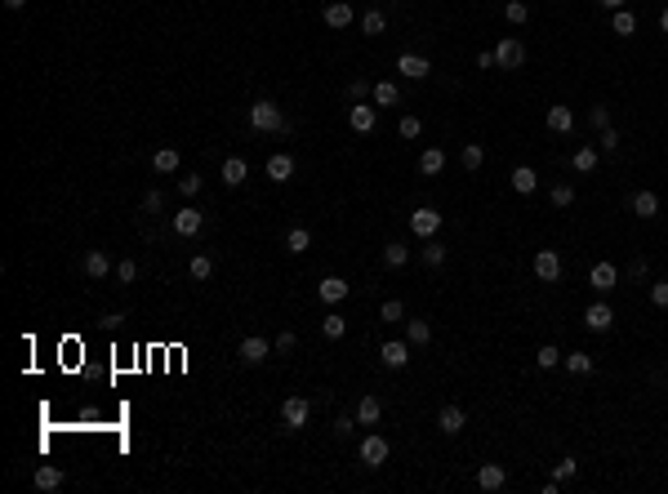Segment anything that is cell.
Masks as SVG:
<instances>
[{"label":"cell","instance_id":"1","mask_svg":"<svg viewBox=\"0 0 668 494\" xmlns=\"http://www.w3.org/2000/svg\"><path fill=\"white\" fill-rule=\"evenodd\" d=\"M308 419H312V401H308V396H285V401H281V428L285 432L308 428Z\"/></svg>","mask_w":668,"mask_h":494},{"label":"cell","instance_id":"2","mask_svg":"<svg viewBox=\"0 0 668 494\" xmlns=\"http://www.w3.org/2000/svg\"><path fill=\"white\" fill-rule=\"evenodd\" d=\"M250 125L263 129V134H276V129H285V116H281V107H276V103L259 99V103L250 107Z\"/></svg>","mask_w":668,"mask_h":494},{"label":"cell","instance_id":"3","mask_svg":"<svg viewBox=\"0 0 668 494\" xmlns=\"http://www.w3.org/2000/svg\"><path fill=\"white\" fill-rule=\"evenodd\" d=\"M521 63H526V45H521L517 36H504V41L495 45V67H504V71H517Z\"/></svg>","mask_w":668,"mask_h":494},{"label":"cell","instance_id":"4","mask_svg":"<svg viewBox=\"0 0 668 494\" xmlns=\"http://www.w3.org/2000/svg\"><path fill=\"white\" fill-rule=\"evenodd\" d=\"M241 365H263L267 356H272V343L263 339V334H250V339H241Z\"/></svg>","mask_w":668,"mask_h":494},{"label":"cell","instance_id":"5","mask_svg":"<svg viewBox=\"0 0 668 494\" xmlns=\"http://www.w3.org/2000/svg\"><path fill=\"white\" fill-rule=\"evenodd\" d=\"M388 454H392V450H388V437H379V432H370V437L361 441V463H366V467H383Z\"/></svg>","mask_w":668,"mask_h":494},{"label":"cell","instance_id":"6","mask_svg":"<svg viewBox=\"0 0 668 494\" xmlns=\"http://www.w3.org/2000/svg\"><path fill=\"white\" fill-rule=\"evenodd\" d=\"M410 232H415L419 240H428V236H436V232H441V214H436V210H428V205H423V210H415V214H410Z\"/></svg>","mask_w":668,"mask_h":494},{"label":"cell","instance_id":"7","mask_svg":"<svg viewBox=\"0 0 668 494\" xmlns=\"http://www.w3.org/2000/svg\"><path fill=\"white\" fill-rule=\"evenodd\" d=\"M534 276L539 281H562V254L557 249H539L534 254Z\"/></svg>","mask_w":668,"mask_h":494},{"label":"cell","instance_id":"8","mask_svg":"<svg viewBox=\"0 0 668 494\" xmlns=\"http://www.w3.org/2000/svg\"><path fill=\"white\" fill-rule=\"evenodd\" d=\"M615 281H619L615 263H606V259H602V263H592V272H588V285H592L597 294H611V290H615Z\"/></svg>","mask_w":668,"mask_h":494},{"label":"cell","instance_id":"9","mask_svg":"<svg viewBox=\"0 0 668 494\" xmlns=\"http://www.w3.org/2000/svg\"><path fill=\"white\" fill-rule=\"evenodd\" d=\"M201 227H205V214L197 210V205H183V210L174 214V232L178 236H197Z\"/></svg>","mask_w":668,"mask_h":494},{"label":"cell","instance_id":"10","mask_svg":"<svg viewBox=\"0 0 668 494\" xmlns=\"http://www.w3.org/2000/svg\"><path fill=\"white\" fill-rule=\"evenodd\" d=\"M374 120H379V112H374L370 103H352V107H348V125L357 129V134H370Z\"/></svg>","mask_w":668,"mask_h":494},{"label":"cell","instance_id":"11","mask_svg":"<svg viewBox=\"0 0 668 494\" xmlns=\"http://www.w3.org/2000/svg\"><path fill=\"white\" fill-rule=\"evenodd\" d=\"M290 174H294V156H290V152H272V156H267V178H272V183H290Z\"/></svg>","mask_w":668,"mask_h":494},{"label":"cell","instance_id":"12","mask_svg":"<svg viewBox=\"0 0 668 494\" xmlns=\"http://www.w3.org/2000/svg\"><path fill=\"white\" fill-rule=\"evenodd\" d=\"M584 325H588L592 334H606V330L615 325V312H611V303H592V307L584 312Z\"/></svg>","mask_w":668,"mask_h":494},{"label":"cell","instance_id":"13","mask_svg":"<svg viewBox=\"0 0 668 494\" xmlns=\"http://www.w3.org/2000/svg\"><path fill=\"white\" fill-rule=\"evenodd\" d=\"M464 423H468V414L459 405H441V414H436V428L446 432V437H459L464 432Z\"/></svg>","mask_w":668,"mask_h":494},{"label":"cell","instance_id":"14","mask_svg":"<svg viewBox=\"0 0 668 494\" xmlns=\"http://www.w3.org/2000/svg\"><path fill=\"white\" fill-rule=\"evenodd\" d=\"M397 71H401V76H410V80H423V76L432 71V63H428L423 54H401V58H397Z\"/></svg>","mask_w":668,"mask_h":494},{"label":"cell","instance_id":"15","mask_svg":"<svg viewBox=\"0 0 668 494\" xmlns=\"http://www.w3.org/2000/svg\"><path fill=\"white\" fill-rule=\"evenodd\" d=\"M441 170H446V152H441V147H423V152H419V174H423V178H436Z\"/></svg>","mask_w":668,"mask_h":494},{"label":"cell","instance_id":"16","mask_svg":"<svg viewBox=\"0 0 668 494\" xmlns=\"http://www.w3.org/2000/svg\"><path fill=\"white\" fill-rule=\"evenodd\" d=\"M379 356H383L388 370H406V365H410V343H397V339H392V343H383Z\"/></svg>","mask_w":668,"mask_h":494},{"label":"cell","instance_id":"17","mask_svg":"<svg viewBox=\"0 0 668 494\" xmlns=\"http://www.w3.org/2000/svg\"><path fill=\"white\" fill-rule=\"evenodd\" d=\"M477 486L495 494V490H504V486H508V472H504L499 463H481V472H477Z\"/></svg>","mask_w":668,"mask_h":494},{"label":"cell","instance_id":"18","mask_svg":"<svg viewBox=\"0 0 668 494\" xmlns=\"http://www.w3.org/2000/svg\"><path fill=\"white\" fill-rule=\"evenodd\" d=\"M383 419V401L379 396H361V405H357V423L361 428H374Z\"/></svg>","mask_w":668,"mask_h":494},{"label":"cell","instance_id":"19","mask_svg":"<svg viewBox=\"0 0 668 494\" xmlns=\"http://www.w3.org/2000/svg\"><path fill=\"white\" fill-rule=\"evenodd\" d=\"M325 22H330L334 31L352 27V5H348V0H330V5H325Z\"/></svg>","mask_w":668,"mask_h":494},{"label":"cell","instance_id":"20","mask_svg":"<svg viewBox=\"0 0 668 494\" xmlns=\"http://www.w3.org/2000/svg\"><path fill=\"white\" fill-rule=\"evenodd\" d=\"M508 183H513V191H521V196H530V191L539 187V174H534L530 165H517V170L508 174Z\"/></svg>","mask_w":668,"mask_h":494},{"label":"cell","instance_id":"21","mask_svg":"<svg viewBox=\"0 0 668 494\" xmlns=\"http://www.w3.org/2000/svg\"><path fill=\"white\" fill-rule=\"evenodd\" d=\"M246 178H250V165L241 161V156H227V161H223V183L227 187H241Z\"/></svg>","mask_w":668,"mask_h":494},{"label":"cell","instance_id":"22","mask_svg":"<svg viewBox=\"0 0 668 494\" xmlns=\"http://www.w3.org/2000/svg\"><path fill=\"white\" fill-rule=\"evenodd\" d=\"M317 294L325 298V303H343V298H348V281H343V276H325Z\"/></svg>","mask_w":668,"mask_h":494},{"label":"cell","instance_id":"23","mask_svg":"<svg viewBox=\"0 0 668 494\" xmlns=\"http://www.w3.org/2000/svg\"><path fill=\"white\" fill-rule=\"evenodd\" d=\"M178 165H183V156H178V147H161V152L152 156V170H156V174H174Z\"/></svg>","mask_w":668,"mask_h":494},{"label":"cell","instance_id":"24","mask_svg":"<svg viewBox=\"0 0 668 494\" xmlns=\"http://www.w3.org/2000/svg\"><path fill=\"white\" fill-rule=\"evenodd\" d=\"M107 272H112V259H107L103 249H90V254H85V276H94V281H103Z\"/></svg>","mask_w":668,"mask_h":494},{"label":"cell","instance_id":"25","mask_svg":"<svg viewBox=\"0 0 668 494\" xmlns=\"http://www.w3.org/2000/svg\"><path fill=\"white\" fill-rule=\"evenodd\" d=\"M548 129L553 134H570L575 129V112L570 107H548Z\"/></svg>","mask_w":668,"mask_h":494},{"label":"cell","instance_id":"26","mask_svg":"<svg viewBox=\"0 0 668 494\" xmlns=\"http://www.w3.org/2000/svg\"><path fill=\"white\" fill-rule=\"evenodd\" d=\"M628 205H633L637 219H655V214H660V196H655V191H637Z\"/></svg>","mask_w":668,"mask_h":494},{"label":"cell","instance_id":"27","mask_svg":"<svg viewBox=\"0 0 668 494\" xmlns=\"http://www.w3.org/2000/svg\"><path fill=\"white\" fill-rule=\"evenodd\" d=\"M406 343H410V347L432 343V325H428V321H419V317H415V321H406Z\"/></svg>","mask_w":668,"mask_h":494},{"label":"cell","instance_id":"28","mask_svg":"<svg viewBox=\"0 0 668 494\" xmlns=\"http://www.w3.org/2000/svg\"><path fill=\"white\" fill-rule=\"evenodd\" d=\"M36 490H58L63 486V467H54V463H45V467H36Z\"/></svg>","mask_w":668,"mask_h":494},{"label":"cell","instance_id":"29","mask_svg":"<svg viewBox=\"0 0 668 494\" xmlns=\"http://www.w3.org/2000/svg\"><path fill=\"white\" fill-rule=\"evenodd\" d=\"M370 99H374V107H397L401 103V89L392 85V80H379V85L370 89Z\"/></svg>","mask_w":668,"mask_h":494},{"label":"cell","instance_id":"30","mask_svg":"<svg viewBox=\"0 0 668 494\" xmlns=\"http://www.w3.org/2000/svg\"><path fill=\"white\" fill-rule=\"evenodd\" d=\"M308 245H312V232H308V227H290V236H285V249H290V254H308Z\"/></svg>","mask_w":668,"mask_h":494},{"label":"cell","instance_id":"31","mask_svg":"<svg viewBox=\"0 0 668 494\" xmlns=\"http://www.w3.org/2000/svg\"><path fill=\"white\" fill-rule=\"evenodd\" d=\"M611 27H615V36H637V14H628V9H615Z\"/></svg>","mask_w":668,"mask_h":494},{"label":"cell","instance_id":"32","mask_svg":"<svg viewBox=\"0 0 668 494\" xmlns=\"http://www.w3.org/2000/svg\"><path fill=\"white\" fill-rule=\"evenodd\" d=\"M570 165H575L579 174H592L597 170V147H579L575 156H570Z\"/></svg>","mask_w":668,"mask_h":494},{"label":"cell","instance_id":"33","mask_svg":"<svg viewBox=\"0 0 668 494\" xmlns=\"http://www.w3.org/2000/svg\"><path fill=\"white\" fill-rule=\"evenodd\" d=\"M321 334H325V339H343V334H348V321L339 317V312H325V321H321Z\"/></svg>","mask_w":668,"mask_h":494},{"label":"cell","instance_id":"34","mask_svg":"<svg viewBox=\"0 0 668 494\" xmlns=\"http://www.w3.org/2000/svg\"><path fill=\"white\" fill-rule=\"evenodd\" d=\"M562 365L570 370V375H592V356L588 352H570V356H562Z\"/></svg>","mask_w":668,"mask_h":494},{"label":"cell","instance_id":"35","mask_svg":"<svg viewBox=\"0 0 668 494\" xmlns=\"http://www.w3.org/2000/svg\"><path fill=\"white\" fill-rule=\"evenodd\" d=\"M459 161H464V170H468V174H472V170H481L485 147H481V143H464V156H459Z\"/></svg>","mask_w":668,"mask_h":494},{"label":"cell","instance_id":"36","mask_svg":"<svg viewBox=\"0 0 668 494\" xmlns=\"http://www.w3.org/2000/svg\"><path fill=\"white\" fill-rule=\"evenodd\" d=\"M383 27H388L383 9H366V18H361V31H366V36H383Z\"/></svg>","mask_w":668,"mask_h":494},{"label":"cell","instance_id":"37","mask_svg":"<svg viewBox=\"0 0 668 494\" xmlns=\"http://www.w3.org/2000/svg\"><path fill=\"white\" fill-rule=\"evenodd\" d=\"M406 259H410V249L401 245V240H392V245H383V263H388V268H406Z\"/></svg>","mask_w":668,"mask_h":494},{"label":"cell","instance_id":"38","mask_svg":"<svg viewBox=\"0 0 668 494\" xmlns=\"http://www.w3.org/2000/svg\"><path fill=\"white\" fill-rule=\"evenodd\" d=\"M423 263H428V268H441V263H446V245H441V240L428 236V245H423Z\"/></svg>","mask_w":668,"mask_h":494},{"label":"cell","instance_id":"39","mask_svg":"<svg viewBox=\"0 0 668 494\" xmlns=\"http://www.w3.org/2000/svg\"><path fill=\"white\" fill-rule=\"evenodd\" d=\"M534 361H539V370H557V365H562V352H557L553 343H543L539 352H534Z\"/></svg>","mask_w":668,"mask_h":494},{"label":"cell","instance_id":"40","mask_svg":"<svg viewBox=\"0 0 668 494\" xmlns=\"http://www.w3.org/2000/svg\"><path fill=\"white\" fill-rule=\"evenodd\" d=\"M187 272L197 276V281H210V276H214V263H210V254H197V259L187 263Z\"/></svg>","mask_w":668,"mask_h":494},{"label":"cell","instance_id":"41","mask_svg":"<svg viewBox=\"0 0 668 494\" xmlns=\"http://www.w3.org/2000/svg\"><path fill=\"white\" fill-rule=\"evenodd\" d=\"M504 18H508V22H526V18H530V5H526V0H508V5H504Z\"/></svg>","mask_w":668,"mask_h":494},{"label":"cell","instance_id":"42","mask_svg":"<svg viewBox=\"0 0 668 494\" xmlns=\"http://www.w3.org/2000/svg\"><path fill=\"white\" fill-rule=\"evenodd\" d=\"M553 205H557V210H570V205H575V187H570V183H557V187H553Z\"/></svg>","mask_w":668,"mask_h":494},{"label":"cell","instance_id":"43","mask_svg":"<svg viewBox=\"0 0 668 494\" xmlns=\"http://www.w3.org/2000/svg\"><path fill=\"white\" fill-rule=\"evenodd\" d=\"M401 317H406V307H401V303H397V298H388V303L379 307V321H383V325H397Z\"/></svg>","mask_w":668,"mask_h":494},{"label":"cell","instance_id":"44","mask_svg":"<svg viewBox=\"0 0 668 494\" xmlns=\"http://www.w3.org/2000/svg\"><path fill=\"white\" fill-rule=\"evenodd\" d=\"M588 125L592 129H611V107H602V103L588 107Z\"/></svg>","mask_w":668,"mask_h":494},{"label":"cell","instance_id":"45","mask_svg":"<svg viewBox=\"0 0 668 494\" xmlns=\"http://www.w3.org/2000/svg\"><path fill=\"white\" fill-rule=\"evenodd\" d=\"M116 276H120L125 285H134V281H138V263H134V259H120V263H116Z\"/></svg>","mask_w":668,"mask_h":494},{"label":"cell","instance_id":"46","mask_svg":"<svg viewBox=\"0 0 668 494\" xmlns=\"http://www.w3.org/2000/svg\"><path fill=\"white\" fill-rule=\"evenodd\" d=\"M397 129H401V138H419L423 120H419V116H401V125H397Z\"/></svg>","mask_w":668,"mask_h":494},{"label":"cell","instance_id":"47","mask_svg":"<svg viewBox=\"0 0 668 494\" xmlns=\"http://www.w3.org/2000/svg\"><path fill=\"white\" fill-rule=\"evenodd\" d=\"M370 89H374L370 80H361V76H357V80L348 85V99H352V103H366V94H370Z\"/></svg>","mask_w":668,"mask_h":494},{"label":"cell","instance_id":"48","mask_svg":"<svg viewBox=\"0 0 668 494\" xmlns=\"http://www.w3.org/2000/svg\"><path fill=\"white\" fill-rule=\"evenodd\" d=\"M575 472H579V463H575V459H562V463H557V472H553V481L562 486V481H570Z\"/></svg>","mask_w":668,"mask_h":494},{"label":"cell","instance_id":"49","mask_svg":"<svg viewBox=\"0 0 668 494\" xmlns=\"http://www.w3.org/2000/svg\"><path fill=\"white\" fill-rule=\"evenodd\" d=\"M178 191H183V196H197V191H201V174H183V178H178Z\"/></svg>","mask_w":668,"mask_h":494},{"label":"cell","instance_id":"50","mask_svg":"<svg viewBox=\"0 0 668 494\" xmlns=\"http://www.w3.org/2000/svg\"><path fill=\"white\" fill-rule=\"evenodd\" d=\"M651 303L655 307H668V281H655L651 285Z\"/></svg>","mask_w":668,"mask_h":494},{"label":"cell","instance_id":"51","mask_svg":"<svg viewBox=\"0 0 668 494\" xmlns=\"http://www.w3.org/2000/svg\"><path fill=\"white\" fill-rule=\"evenodd\" d=\"M294 343H299L294 330H281V334H276V352H294Z\"/></svg>","mask_w":668,"mask_h":494},{"label":"cell","instance_id":"52","mask_svg":"<svg viewBox=\"0 0 668 494\" xmlns=\"http://www.w3.org/2000/svg\"><path fill=\"white\" fill-rule=\"evenodd\" d=\"M619 147V129L611 125V129H602V152H615Z\"/></svg>","mask_w":668,"mask_h":494},{"label":"cell","instance_id":"53","mask_svg":"<svg viewBox=\"0 0 668 494\" xmlns=\"http://www.w3.org/2000/svg\"><path fill=\"white\" fill-rule=\"evenodd\" d=\"M352 428H357V419H348V414H339V419H334V437H348Z\"/></svg>","mask_w":668,"mask_h":494},{"label":"cell","instance_id":"54","mask_svg":"<svg viewBox=\"0 0 668 494\" xmlns=\"http://www.w3.org/2000/svg\"><path fill=\"white\" fill-rule=\"evenodd\" d=\"M161 205H165V196H161V191H148V196H143V210H148V214H156Z\"/></svg>","mask_w":668,"mask_h":494},{"label":"cell","instance_id":"55","mask_svg":"<svg viewBox=\"0 0 668 494\" xmlns=\"http://www.w3.org/2000/svg\"><path fill=\"white\" fill-rule=\"evenodd\" d=\"M477 67H485V71H490V67H495V50H485V54H477Z\"/></svg>","mask_w":668,"mask_h":494},{"label":"cell","instance_id":"56","mask_svg":"<svg viewBox=\"0 0 668 494\" xmlns=\"http://www.w3.org/2000/svg\"><path fill=\"white\" fill-rule=\"evenodd\" d=\"M597 5H602V9H611V14H615V9H628V0H597Z\"/></svg>","mask_w":668,"mask_h":494},{"label":"cell","instance_id":"57","mask_svg":"<svg viewBox=\"0 0 668 494\" xmlns=\"http://www.w3.org/2000/svg\"><path fill=\"white\" fill-rule=\"evenodd\" d=\"M5 9H14V14H18V9H27V0H5Z\"/></svg>","mask_w":668,"mask_h":494},{"label":"cell","instance_id":"58","mask_svg":"<svg viewBox=\"0 0 668 494\" xmlns=\"http://www.w3.org/2000/svg\"><path fill=\"white\" fill-rule=\"evenodd\" d=\"M660 31L668 36V5H664V14H660Z\"/></svg>","mask_w":668,"mask_h":494}]
</instances>
